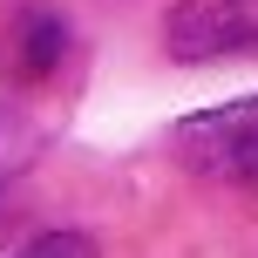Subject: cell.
I'll return each mask as SVG.
<instances>
[{
	"label": "cell",
	"instance_id": "cell-4",
	"mask_svg": "<svg viewBox=\"0 0 258 258\" xmlns=\"http://www.w3.org/2000/svg\"><path fill=\"white\" fill-rule=\"evenodd\" d=\"M14 258H95L82 238H41V245H27V251H14Z\"/></svg>",
	"mask_w": 258,
	"mask_h": 258
},
{
	"label": "cell",
	"instance_id": "cell-3",
	"mask_svg": "<svg viewBox=\"0 0 258 258\" xmlns=\"http://www.w3.org/2000/svg\"><path fill=\"white\" fill-rule=\"evenodd\" d=\"M61 48H68V27H61L54 7L14 0V7L0 14V68H7L14 82H48L54 68H61Z\"/></svg>",
	"mask_w": 258,
	"mask_h": 258
},
{
	"label": "cell",
	"instance_id": "cell-2",
	"mask_svg": "<svg viewBox=\"0 0 258 258\" xmlns=\"http://www.w3.org/2000/svg\"><path fill=\"white\" fill-rule=\"evenodd\" d=\"M163 41L177 61L258 54V0H177L163 21Z\"/></svg>",
	"mask_w": 258,
	"mask_h": 258
},
{
	"label": "cell",
	"instance_id": "cell-5",
	"mask_svg": "<svg viewBox=\"0 0 258 258\" xmlns=\"http://www.w3.org/2000/svg\"><path fill=\"white\" fill-rule=\"evenodd\" d=\"M14 156H21V122L0 109V170H14Z\"/></svg>",
	"mask_w": 258,
	"mask_h": 258
},
{
	"label": "cell",
	"instance_id": "cell-1",
	"mask_svg": "<svg viewBox=\"0 0 258 258\" xmlns=\"http://www.w3.org/2000/svg\"><path fill=\"white\" fill-rule=\"evenodd\" d=\"M170 150L190 177L204 183H238V190H258V95L251 102H224L204 109V116H183L170 129Z\"/></svg>",
	"mask_w": 258,
	"mask_h": 258
}]
</instances>
